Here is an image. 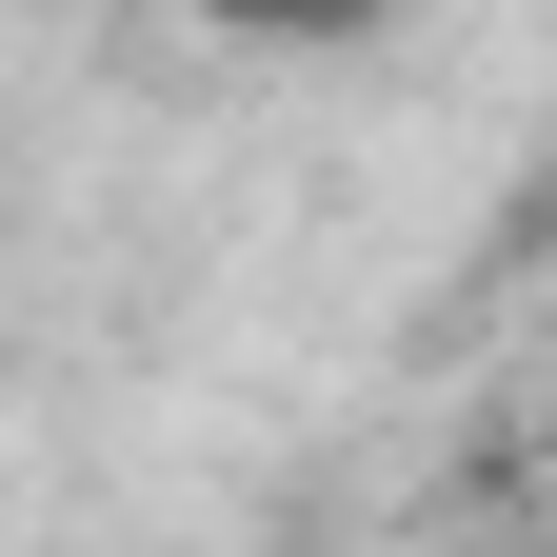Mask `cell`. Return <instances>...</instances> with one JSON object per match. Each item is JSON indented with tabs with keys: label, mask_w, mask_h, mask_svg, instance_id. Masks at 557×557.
Returning a JSON list of instances; mask_svg holds the SVG:
<instances>
[{
	"label": "cell",
	"mask_w": 557,
	"mask_h": 557,
	"mask_svg": "<svg viewBox=\"0 0 557 557\" xmlns=\"http://www.w3.org/2000/svg\"><path fill=\"white\" fill-rule=\"evenodd\" d=\"M199 21H239V40H338V21H379V0H199Z\"/></svg>",
	"instance_id": "cell-1"
}]
</instances>
